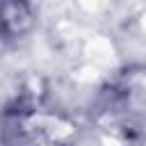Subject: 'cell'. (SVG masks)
Instances as JSON below:
<instances>
[{"mask_svg": "<svg viewBox=\"0 0 146 146\" xmlns=\"http://www.w3.org/2000/svg\"><path fill=\"white\" fill-rule=\"evenodd\" d=\"M75 135L64 112L34 96L11 100L0 114V146H73Z\"/></svg>", "mask_w": 146, "mask_h": 146, "instance_id": "cell-1", "label": "cell"}, {"mask_svg": "<svg viewBox=\"0 0 146 146\" xmlns=\"http://www.w3.org/2000/svg\"><path fill=\"white\" fill-rule=\"evenodd\" d=\"M34 14L30 0H0V39L18 41L32 27Z\"/></svg>", "mask_w": 146, "mask_h": 146, "instance_id": "cell-2", "label": "cell"}]
</instances>
